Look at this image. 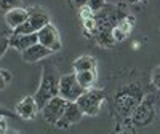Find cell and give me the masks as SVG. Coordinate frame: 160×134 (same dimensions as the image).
<instances>
[{"label": "cell", "instance_id": "1", "mask_svg": "<svg viewBox=\"0 0 160 134\" xmlns=\"http://www.w3.org/2000/svg\"><path fill=\"white\" fill-rule=\"evenodd\" d=\"M59 78H61V75L58 74V70L53 65H45L43 67L38 89H37V93L34 94L35 102H37L40 110H42V107L51 98H55V96L59 94Z\"/></svg>", "mask_w": 160, "mask_h": 134}, {"label": "cell", "instance_id": "2", "mask_svg": "<svg viewBox=\"0 0 160 134\" xmlns=\"http://www.w3.org/2000/svg\"><path fill=\"white\" fill-rule=\"evenodd\" d=\"M144 94H142V89L138 85H125L122 86L117 94L114 98L115 102V109L118 112V115L122 117H131L135 109L138 107V104L142 101Z\"/></svg>", "mask_w": 160, "mask_h": 134}, {"label": "cell", "instance_id": "3", "mask_svg": "<svg viewBox=\"0 0 160 134\" xmlns=\"http://www.w3.org/2000/svg\"><path fill=\"white\" fill-rule=\"evenodd\" d=\"M106 99V93L98 88H88L83 91V94L77 99V104L80 105V109L83 110L85 115L96 117L101 110V104Z\"/></svg>", "mask_w": 160, "mask_h": 134}, {"label": "cell", "instance_id": "4", "mask_svg": "<svg viewBox=\"0 0 160 134\" xmlns=\"http://www.w3.org/2000/svg\"><path fill=\"white\" fill-rule=\"evenodd\" d=\"M155 118V98L144 96L131 115V123L135 126H148Z\"/></svg>", "mask_w": 160, "mask_h": 134}, {"label": "cell", "instance_id": "5", "mask_svg": "<svg viewBox=\"0 0 160 134\" xmlns=\"http://www.w3.org/2000/svg\"><path fill=\"white\" fill-rule=\"evenodd\" d=\"M85 88L80 85L77 80V74H66L61 75L59 78V96H62L66 101H77L80 96L83 94Z\"/></svg>", "mask_w": 160, "mask_h": 134}, {"label": "cell", "instance_id": "6", "mask_svg": "<svg viewBox=\"0 0 160 134\" xmlns=\"http://www.w3.org/2000/svg\"><path fill=\"white\" fill-rule=\"evenodd\" d=\"M66 105H68V101H66L62 96H55V98H51L43 107H42V110H40V113H42L43 120L47 123L50 125H56L58 123V120L62 117L64 110H66Z\"/></svg>", "mask_w": 160, "mask_h": 134}, {"label": "cell", "instance_id": "7", "mask_svg": "<svg viewBox=\"0 0 160 134\" xmlns=\"http://www.w3.org/2000/svg\"><path fill=\"white\" fill-rule=\"evenodd\" d=\"M83 110L80 109V105L77 104V101H68V105H66V110L62 113V117L58 120V123L55 126L61 128V129H68L72 125H77L80 120L83 118Z\"/></svg>", "mask_w": 160, "mask_h": 134}, {"label": "cell", "instance_id": "8", "mask_svg": "<svg viewBox=\"0 0 160 134\" xmlns=\"http://www.w3.org/2000/svg\"><path fill=\"white\" fill-rule=\"evenodd\" d=\"M37 35H38V42L42 43V45H45L47 48H50L53 53H56V51L61 50L62 43H61L59 32H58V29H56L51 22L47 24L45 27L40 29V31L37 32Z\"/></svg>", "mask_w": 160, "mask_h": 134}, {"label": "cell", "instance_id": "9", "mask_svg": "<svg viewBox=\"0 0 160 134\" xmlns=\"http://www.w3.org/2000/svg\"><path fill=\"white\" fill-rule=\"evenodd\" d=\"M15 112L22 120H34L37 117V113L40 112V109H38L34 96H26L16 104Z\"/></svg>", "mask_w": 160, "mask_h": 134}, {"label": "cell", "instance_id": "10", "mask_svg": "<svg viewBox=\"0 0 160 134\" xmlns=\"http://www.w3.org/2000/svg\"><path fill=\"white\" fill-rule=\"evenodd\" d=\"M8 40H10V48H15L16 51L22 53L29 46L38 42V35L37 32H32V34H15L13 32L8 37Z\"/></svg>", "mask_w": 160, "mask_h": 134}, {"label": "cell", "instance_id": "11", "mask_svg": "<svg viewBox=\"0 0 160 134\" xmlns=\"http://www.w3.org/2000/svg\"><path fill=\"white\" fill-rule=\"evenodd\" d=\"M21 55H22V61H26V62H37V61H42V59L51 56L53 51L50 48H47L45 45H42L40 42H37L32 46H29L26 51H22Z\"/></svg>", "mask_w": 160, "mask_h": 134}, {"label": "cell", "instance_id": "12", "mask_svg": "<svg viewBox=\"0 0 160 134\" xmlns=\"http://www.w3.org/2000/svg\"><path fill=\"white\" fill-rule=\"evenodd\" d=\"M29 18V10L16 7V8H11L8 11H5V21L8 24L10 29H16L22 22H26Z\"/></svg>", "mask_w": 160, "mask_h": 134}, {"label": "cell", "instance_id": "13", "mask_svg": "<svg viewBox=\"0 0 160 134\" xmlns=\"http://www.w3.org/2000/svg\"><path fill=\"white\" fill-rule=\"evenodd\" d=\"M28 19H29L32 29H34L35 32H38L42 27H45L47 24H50L48 15H47L45 11L37 10V8H31V10H29V18H28Z\"/></svg>", "mask_w": 160, "mask_h": 134}, {"label": "cell", "instance_id": "14", "mask_svg": "<svg viewBox=\"0 0 160 134\" xmlns=\"http://www.w3.org/2000/svg\"><path fill=\"white\" fill-rule=\"evenodd\" d=\"M74 72H80V70H96V59L93 56H80L72 62Z\"/></svg>", "mask_w": 160, "mask_h": 134}, {"label": "cell", "instance_id": "15", "mask_svg": "<svg viewBox=\"0 0 160 134\" xmlns=\"http://www.w3.org/2000/svg\"><path fill=\"white\" fill-rule=\"evenodd\" d=\"M75 74H77V80L85 89L91 88L96 82V70H80V72H75Z\"/></svg>", "mask_w": 160, "mask_h": 134}, {"label": "cell", "instance_id": "16", "mask_svg": "<svg viewBox=\"0 0 160 134\" xmlns=\"http://www.w3.org/2000/svg\"><path fill=\"white\" fill-rule=\"evenodd\" d=\"M82 24H83V29L87 32H91V34H95L98 31V19L95 16H91V18H87V19H82Z\"/></svg>", "mask_w": 160, "mask_h": 134}, {"label": "cell", "instance_id": "17", "mask_svg": "<svg viewBox=\"0 0 160 134\" xmlns=\"http://www.w3.org/2000/svg\"><path fill=\"white\" fill-rule=\"evenodd\" d=\"M111 35H112V38H114V42H115V43H117V42H123V40L128 37V34H127V32H123L122 29L118 27V26L112 27V31H111Z\"/></svg>", "mask_w": 160, "mask_h": 134}, {"label": "cell", "instance_id": "18", "mask_svg": "<svg viewBox=\"0 0 160 134\" xmlns=\"http://www.w3.org/2000/svg\"><path fill=\"white\" fill-rule=\"evenodd\" d=\"M19 5H21V0H0V10L2 11H8Z\"/></svg>", "mask_w": 160, "mask_h": 134}, {"label": "cell", "instance_id": "19", "mask_svg": "<svg viewBox=\"0 0 160 134\" xmlns=\"http://www.w3.org/2000/svg\"><path fill=\"white\" fill-rule=\"evenodd\" d=\"M13 32H15V34H32V32H35V31L32 29V26H31V22H29V19H28L26 22H22L19 27L13 29Z\"/></svg>", "mask_w": 160, "mask_h": 134}, {"label": "cell", "instance_id": "20", "mask_svg": "<svg viewBox=\"0 0 160 134\" xmlns=\"http://www.w3.org/2000/svg\"><path fill=\"white\" fill-rule=\"evenodd\" d=\"M8 48H10V40H8V37L5 34H2L0 35V59L5 56V53H7Z\"/></svg>", "mask_w": 160, "mask_h": 134}, {"label": "cell", "instance_id": "21", "mask_svg": "<svg viewBox=\"0 0 160 134\" xmlns=\"http://www.w3.org/2000/svg\"><path fill=\"white\" fill-rule=\"evenodd\" d=\"M78 16L82 18V19H87V18L95 16V11L90 8V5H83V7L78 8Z\"/></svg>", "mask_w": 160, "mask_h": 134}, {"label": "cell", "instance_id": "22", "mask_svg": "<svg viewBox=\"0 0 160 134\" xmlns=\"http://www.w3.org/2000/svg\"><path fill=\"white\" fill-rule=\"evenodd\" d=\"M88 5L95 13H98L106 7V0H88Z\"/></svg>", "mask_w": 160, "mask_h": 134}, {"label": "cell", "instance_id": "23", "mask_svg": "<svg viewBox=\"0 0 160 134\" xmlns=\"http://www.w3.org/2000/svg\"><path fill=\"white\" fill-rule=\"evenodd\" d=\"M151 80H152V85H154L157 89H160V65H157L155 69H154Z\"/></svg>", "mask_w": 160, "mask_h": 134}, {"label": "cell", "instance_id": "24", "mask_svg": "<svg viewBox=\"0 0 160 134\" xmlns=\"http://www.w3.org/2000/svg\"><path fill=\"white\" fill-rule=\"evenodd\" d=\"M16 115V112L13 113L11 110H8L7 107H3V105H0V117H7V118H11V117H15Z\"/></svg>", "mask_w": 160, "mask_h": 134}, {"label": "cell", "instance_id": "25", "mask_svg": "<svg viewBox=\"0 0 160 134\" xmlns=\"http://www.w3.org/2000/svg\"><path fill=\"white\" fill-rule=\"evenodd\" d=\"M8 131V123H7V117H0V134H3Z\"/></svg>", "mask_w": 160, "mask_h": 134}, {"label": "cell", "instance_id": "26", "mask_svg": "<svg viewBox=\"0 0 160 134\" xmlns=\"http://www.w3.org/2000/svg\"><path fill=\"white\" fill-rule=\"evenodd\" d=\"M8 83H7V80L3 78V74H2V69H0V89H3L5 86H7Z\"/></svg>", "mask_w": 160, "mask_h": 134}, {"label": "cell", "instance_id": "27", "mask_svg": "<svg viewBox=\"0 0 160 134\" xmlns=\"http://www.w3.org/2000/svg\"><path fill=\"white\" fill-rule=\"evenodd\" d=\"M75 5L80 8V7H83V5H88V0H74Z\"/></svg>", "mask_w": 160, "mask_h": 134}, {"label": "cell", "instance_id": "28", "mask_svg": "<svg viewBox=\"0 0 160 134\" xmlns=\"http://www.w3.org/2000/svg\"><path fill=\"white\" fill-rule=\"evenodd\" d=\"M130 2H142V3H146V0H130Z\"/></svg>", "mask_w": 160, "mask_h": 134}, {"label": "cell", "instance_id": "29", "mask_svg": "<svg viewBox=\"0 0 160 134\" xmlns=\"http://www.w3.org/2000/svg\"><path fill=\"white\" fill-rule=\"evenodd\" d=\"M0 35H2V34H0Z\"/></svg>", "mask_w": 160, "mask_h": 134}]
</instances>
